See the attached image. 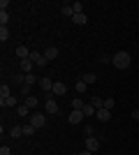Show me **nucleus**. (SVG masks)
Returning a JSON list of instances; mask_svg holds the SVG:
<instances>
[{
	"label": "nucleus",
	"instance_id": "f257e3e1",
	"mask_svg": "<svg viewBox=\"0 0 139 155\" xmlns=\"http://www.w3.org/2000/svg\"><path fill=\"white\" fill-rule=\"evenodd\" d=\"M111 65L116 70H127V65H130V53L127 51H116L111 56Z\"/></svg>",
	"mask_w": 139,
	"mask_h": 155
},
{
	"label": "nucleus",
	"instance_id": "f03ea898",
	"mask_svg": "<svg viewBox=\"0 0 139 155\" xmlns=\"http://www.w3.org/2000/svg\"><path fill=\"white\" fill-rule=\"evenodd\" d=\"M30 125H33L35 130H40V127L46 125V118L42 116V114H33V116H30Z\"/></svg>",
	"mask_w": 139,
	"mask_h": 155
},
{
	"label": "nucleus",
	"instance_id": "7ed1b4c3",
	"mask_svg": "<svg viewBox=\"0 0 139 155\" xmlns=\"http://www.w3.org/2000/svg\"><path fill=\"white\" fill-rule=\"evenodd\" d=\"M30 60H33L35 65H40V67H44V65H49V60L44 58V53H40V51H30Z\"/></svg>",
	"mask_w": 139,
	"mask_h": 155
},
{
	"label": "nucleus",
	"instance_id": "20e7f679",
	"mask_svg": "<svg viewBox=\"0 0 139 155\" xmlns=\"http://www.w3.org/2000/svg\"><path fill=\"white\" fill-rule=\"evenodd\" d=\"M44 109H46V114H58V102H56V100H53L51 95H46Z\"/></svg>",
	"mask_w": 139,
	"mask_h": 155
},
{
	"label": "nucleus",
	"instance_id": "39448f33",
	"mask_svg": "<svg viewBox=\"0 0 139 155\" xmlns=\"http://www.w3.org/2000/svg\"><path fill=\"white\" fill-rule=\"evenodd\" d=\"M84 118H86V116H84V111H72V114L67 116V120H70V125H79Z\"/></svg>",
	"mask_w": 139,
	"mask_h": 155
},
{
	"label": "nucleus",
	"instance_id": "423d86ee",
	"mask_svg": "<svg viewBox=\"0 0 139 155\" xmlns=\"http://www.w3.org/2000/svg\"><path fill=\"white\" fill-rule=\"evenodd\" d=\"M65 93H67V86L65 84H63V81H53V91H51V95H65Z\"/></svg>",
	"mask_w": 139,
	"mask_h": 155
},
{
	"label": "nucleus",
	"instance_id": "0eeeda50",
	"mask_svg": "<svg viewBox=\"0 0 139 155\" xmlns=\"http://www.w3.org/2000/svg\"><path fill=\"white\" fill-rule=\"evenodd\" d=\"M40 86H42V91H44L46 95H51V91H53V79H49V77L40 79Z\"/></svg>",
	"mask_w": 139,
	"mask_h": 155
},
{
	"label": "nucleus",
	"instance_id": "6e6552de",
	"mask_svg": "<svg viewBox=\"0 0 139 155\" xmlns=\"http://www.w3.org/2000/svg\"><path fill=\"white\" fill-rule=\"evenodd\" d=\"M98 148H100V139H95V137H86V150L95 153Z\"/></svg>",
	"mask_w": 139,
	"mask_h": 155
},
{
	"label": "nucleus",
	"instance_id": "1a4fd4ad",
	"mask_svg": "<svg viewBox=\"0 0 139 155\" xmlns=\"http://www.w3.org/2000/svg\"><path fill=\"white\" fill-rule=\"evenodd\" d=\"M98 120L100 123H109V120H111V111L109 109H98Z\"/></svg>",
	"mask_w": 139,
	"mask_h": 155
},
{
	"label": "nucleus",
	"instance_id": "9d476101",
	"mask_svg": "<svg viewBox=\"0 0 139 155\" xmlns=\"http://www.w3.org/2000/svg\"><path fill=\"white\" fill-rule=\"evenodd\" d=\"M72 23H74V26H86V23H88V16L84 12H81V14H74V16H72Z\"/></svg>",
	"mask_w": 139,
	"mask_h": 155
},
{
	"label": "nucleus",
	"instance_id": "9b49d317",
	"mask_svg": "<svg viewBox=\"0 0 139 155\" xmlns=\"http://www.w3.org/2000/svg\"><path fill=\"white\" fill-rule=\"evenodd\" d=\"M44 58L46 60H56L58 58V49H56V46H46L44 49Z\"/></svg>",
	"mask_w": 139,
	"mask_h": 155
},
{
	"label": "nucleus",
	"instance_id": "f8f14e48",
	"mask_svg": "<svg viewBox=\"0 0 139 155\" xmlns=\"http://www.w3.org/2000/svg\"><path fill=\"white\" fill-rule=\"evenodd\" d=\"M81 81H84L86 86H91V84H98V74H95V72H86V74L81 77Z\"/></svg>",
	"mask_w": 139,
	"mask_h": 155
},
{
	"label": "nucleus",
	"instance_id": "ddd939ff",
	"mask_svg": "<svg viewBox=\"0 0 139 155\" xmlns=\"http://www.w3.org/2000/svg\"><path fill=\"white\" fill-rule=\"evenodd\" d=\"M16 56H19L21 60L30 58V49H28V46H16Z\"/></svg>",
	"mask_w": 139,
	"mask_h": 155
},
{
	"label": "nucleus",
	"instance_id": "4468645a",
	"mask_svg": "<svg viewBox=\"0 0 139 155\" xmlns=\"http://www.w3.org/2000/svg\"><path fill=\"white\" fill-rule=\"evenodd\" d=\"M9 137H14V139H21V137H23V127H21V125H14V127H9Z\"/></svg>",
	"mask_w": 139,
	"mask_h": 155
},
{
	"label": "nucleus",
	"instance_id": "2eb2a0df",
	"mask_svg": "<svg viewBox=\"0 0 139 155\" xmlns=\"http://www.w3.org/2000/svg\"><path fill=\"white\" fill-rule=\"evenodd\" d=\"M0 107H19L16 97H0Z\"/></svg>",
	"mask_w": 139,
	"mask_h": 155
},
{
	"label": "nucleus",
	"instance_id": "dca6fc26",
	"mask_svg": "<svg viewBox=\"0 0 139 155\" xmlns=\"http://www.w3.org/2000/svg\"><path fill=\"white\" fill-rule=\"evenodd\" d=\"M33 60L30 58H26V60H21V70H23V74H30V70H33Z\"/></svg>",
	"mask_w": 139,
	"mask_h": 155
},
{
	"label": "nucleus",
	"instance_id": "f3484780",
	"mask_svg": "<svg viewBox=\"0 0 139 155\" xmlns=\"http://www.w3.org/2000/svg\"><path fill=\"white\" fill-rule=\"evenodd\" d=\"M60 14L72 19V16H74V7H72V5H63V7H60Z\"/></svg>",
	"mask_w": 139,
	"mask_h": 155
},
{
	"label": "nucleus",
	"instance_id": "a211bd4d",
	"mask_svg": "<svg viewBox=\"0 0 139 155\" xmlns=\"http://www.w3.org/2000/svg\"><path fill=\"white\" fill-rule=\"evenodd\" d=\"M84 107H86V102H84V100H79V97H77V100H72V111H84Z\"/></svg>",
	"mask_w": 139,
	"mask_h": 155
},
{
	"label": "nucleus",
	"instance_id": "6ab92c4d",
	"mask_svg": "<svg viewBox=\"0 0 139 155\" xmlns=\"http://www.w3.org/2000/svg\"><path fill=\"white\" fill-rule=\"evenodd\" d=\"M16 114H19V116H30V107H26V104H19V107H16Z\"/></svg>",
	"mask_w": 139,
	"mask_h": 155
},
{
	"label": "nucleus",
	"instance_id": "aec40b11",
	"mask_svg": "<svg viewBox=\"0 0 139 155\" xmlns=\"http://www.w3.org/2000/svg\"><path fill=\"white\" fill-rule=\"evenodd\" d=\"M37 102H40V100H37L35 95H28V97H26V102H23V104H26V107H30V109H35V107H37Z\"/></svg>",
	"mask_w": 139,
	"mask_h": 155
},
{
	"label": "nucleus",
	"instance_id": "412c9836",
	"mask_svg": "<svg viewBox=\"0 0 139 155\" xmlns=\"http://www.w3.org/2000/svg\"><path fill=\"white\" fill-rule=\"evenodd\" d=\"M95 114H98V111H95V107H93V104L88 102L86 107H84V116H95Z\"/></svg>",
	"mask_w": 139,
	"mask_h": 155
},
{
	"label": "nucleus",
	"instance_id": "4be33fe9",
	"mask_svg": "<svg viewBox=\"0 0 139 155\" xmlns=\"http://www.w3.org/2000/svg\"><path fill=\"white\" fill-rule=\"evenodd\" d=\"M0 39H2V42L9 39V28H7V26H0Z\"/></svg>",
	"mask_w": 139,
	"mask_h": 155
},
{
	"label": "nucleus",
	"instance_id": "5701e85b",
	"mask_svg": "<svg viewBox=\"0 0 139 155\" xmlns=\"http://www.w3.org/2000/svg\"><path fill=\"white\" fill-rule=\"evenodd\" d=\"M91 104L95 107V111H98V109H102V107H104V100H100V97H93Z\"/></svg>",
	"mask_w": 139,
	"mask_h": 155
},
{
	"label": "nucleus",
	"instance_id": "b1692460",
	"mask_svg": "<svg viewBox=\"0 0 139 155\" xmlns=\"http://www.w3.org/2000/svg\"><path fill=\"white\" fill-rule=\"evenodd\" d=\"M0 97H12V93H9V86H7V84L0 86Z\"/></svg>",
	"mask_w": 139,
	"mask_h": 155
},
{
	"label": "nucleus",
	"instance_id": "393cba45",
	"mask_svg": "<svg viewBox=\"0 0 139 155\" xmlns=\"http://www.w3.org/2000/svg\"><path fill=\"white\" fill-rule=\"evenodd\" d=\"M74 88H77V93H79V95H81V93H86V88H88V86H86V84H84V81H81V79H79V81L74 84Z\"/></svg>",
	"mask_w": 139,
	"mask_h": 155
},
{
	"label": "nucleus",
	"instance_id": "a878e982",
	"mask_svg": "<svg viewBox=\"0 0 139 155\" xmlns=\"http://www.w3.org/2000/svg\"><path fill=\"white\" fill-rule=\"evenodd\" d=\"M33 134H35V127H33V125H30V123L23 125V137H33Z\"/></svg>",
	"mask_w": 139,
	"mask_h": 155
},
{
	"label": "nucleus",
	"instance_id": "bb28decb",
	"mask_svg": "<svg viewBox=\"0 0 139 155\" xmlns=\"http://www.w3.org/2000/svg\"><path fill=\"white\" fill-rule=\"evenodd\" d=\"M114 104H116V100L107 97V100H104V107H102V109H109V111H111V109H114Z\"/></svg>",
	"mask_w": 139,
	"mask_h": 155
},
{
	"label": "nucleus",
	"instance_id": "cd10ccee",
	"mask_svg": "<svg viewBox=\"0 0 139 155\" xmlns=\"http://www.w3.org/2000/svg\"><path fill=\"white\" fill-rule=\"evenodd\" d=\"M37 81H40V79L35 77V74H26V84H28V86H33V84H37Z\"/></svg>",
	"mask_w": 139,
	"mask_h": 155
},
{
	"label": "nucleus",
	"instance_id": "c85d7f7f",
	"mask_svg": "<svg viewBox=\"0 0 139 155\" xmlns=\"http://www.w3.org/2000/svg\"><path fill=\"white\" fill-rule=\"evenodd\" d=\"M7 21H9V14H7V12H0V26H7Z\"/></svg>",
	"mask_w": 139,
	"mask_h": 155
},
{
	"label": "nucleus",
	"instance_id": "c756f323",
	"mask_svg": "<svg viewBox=\"0 0 139 155\" xmlns=\"http://www.w3.org/2000/svg\"><path fill=\"white\" fill-rule=\"evenodd\" d=\"M21 93H23V95H30V86H28V84H21Z\"/></svg>",
	"mask_w": 139,
	"mask_h": 155
},
{
	"label": "nucleus",
	"instance_id": "7c9ffc66",
	"mask_svg": "<svg viewBox=\"0 0 139 155\" xmlns=\"http://www.w3.org/2000/svg\"><path fill=\"white\" fill-rule=\"evenodd\" d=\"M100 63H111V56H107V53H102V56H100Z\"/></svg>",
	"mask_w": 139,
	"mask_h": 155
},
{
	"label": "nucleus",
	"instance_id": "2f4dec72",
	"mask_svg": "<svg viewBox=\"0 0 139 155\" xmlns=\"http://www.w3.org/2000/svg\"><path fill=\"white\" fill-rule=\"evenodd\" d=\"M0 155H12V150H9V146H2V148H0Z\"/></svg>",
	"mask_w": 139,
	"mask_h": 155
},
{
	"label": "nucleus",
	"instance_id": "473e14b6",
	"mask_svg": "<svg viewBox=\"0 0 139 155\" xmlns=\"http://www.w3.org/2000/svg\"><path fill=\"white\" fill-rule=\"evenodd\" d=\"M84 134H86V137L93 134V127H91V125H86V127H84Z\"/></svg>",
	"mask_w": 139,
	"mask_h": 155
},
{
	"label": "nucleus",
	"instance_id": "72a5a7b5",
	"mask_svg": "<svg viewBox=\"0 0 139 155\" xmlns=\"http://www.w3.org/2000/svg\"><path fill=\"white\" fill-rule=\"evenodd\" d=\"M132 118H134V120H139V109H132Z\"/></svg>",
	"mask_w": 139,
	"mask_h": 155
},
{
	"label": "nucleus",
	"instance_id": "f704fd0d",
	"mask_svg": "<svg viewBox=\"0 0 139 155\" xmlns=\"http://www.w3.org/2000/svg\"><path fill=\"white\" fill-rule=\"evenodd\" d=\"M77 155H93L91 150H81V153H77Z\"/></svg>",
	"mask_w": 139,
	"mask_h": 155
}]
</instances>
